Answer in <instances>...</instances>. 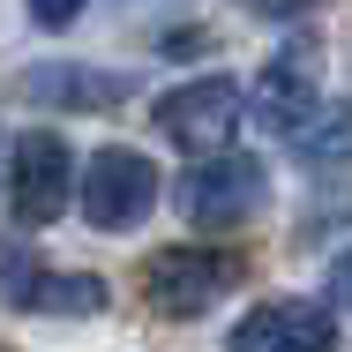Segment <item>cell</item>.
Masks as SVG:
<instances>
[{
    "instance_id": "1",
    "label": "cell",
    "mask_w": 352,
    "mask_h": 352,
    "mask_svg": "<svg viewBox=\"0 0 352 352\" xmlns=\"http://www.w3.org/2000/svg\"><path fill=\"white\" fill-rule=\"evenodd\" d=\"M263 195H270V173L225 142V150H203L195 173L180 180V217L195 232H240L248 217L263 210Z\"/></svg>"
},
{
    "instance_id": "2",
    "label": "cell",
    "mask_w": 352,
    "mask_h": 352,
    "mask_svg": "<svg viewBox=\"0 0 352 352\" xmlns=\"http://www.w3.org/2000/svg\"><path fill=\"white\" fill-rule=\"evenodd\" d=\"M82 217L98 225V232H135L142 217L157 210V165L128 150V142H105L90 165H82Z\"/></svg>"
},
{
    "instance_id": "3",
    "label": "cell",
    "mask_w": 352,
    "mask_h": 352,
    "mask_svg": "<svg viewBox=\"0 0 352 352\" xmlns=\"http://www.w3.org/2000/svg\"><path fill=\"white\" fill-rule=\"evenodd\" d=\"M75 195V150L53 128H30L15 135V157H8V203H15V225H53Z\"/></svg>"
},
{
    "instance_id": "4",
    "label": "cell",
    "mask_w": 352,
    "mask_h": 352,
    "mask_svg": "<svg viewBox=\"0 0 352 352\" xmlns=\"http://www.w3.org/2000/svg\"><path fill=\"white\" fill-rule=\"evenodd\" d=\"M157 128H165L173 150H188V157L225 150V142L240 135V90H232L225 75H195V82H180V90L157 98Z\"/></svg>"
},
{
    "instance_id": "5",
    "label": "cell",
    "mask_w": 352,
    "mask_h": 352,
    "mask_svg": "<svg viewBox=\"0 0 352 352\" xmlns=\"http://www.w3.org/2000/svg\"><path fill=\"white\" fill-rule=\"evenodd\" d=\"M225 285H240V263L217 255V248H165L142 263V292L157 315H203L210 300H225Z\"/></svg>"
},
{
    "instance_id": "6",
    "label": "cell",
    "mask_w": 352,
    "mask_h": 352,
    "mask_svg": "<svg viewBox=\"0 0 352 352\" xmlns=\"http://www.w3.org/2000/svg\"><path fill=\"white\" fill-rule=\"evenodd\" d=\"M232 345H248V352H263V345L330 352L338 345V315H330L322 300H270V307H255V315L232 330Z\"/></svg>"
},
{
    "instance_id": "7",
    "label": "cell",
    "mask_w": 352,
    "mask_h": 352,
    "mask_svg": "<svg viewBox=\"0 0 352 352\" xmlns=\"http://www.w3.org/2000/svg\"><path fill=\"white\" fill-rule=\"evenodd\" d=\"M307 105H315V45L300 38L292 53H278V60L263 68V82H255V120L285 135V128H292Z\"/></svg>"
},
{
    "instance_id": "8",
    "label": "cell",
    "mask_w": 352,
    "mask_h": 352,
    "mask_svg": "<svg viewBox=\"0 0 352 352\" xmlns=\"http://www.w3.org/2000/svg\"><path fill=\"white\" fill-rule=\"evenodd\" d=\"M15 90H23V98H45V105H68V113H82V105H120V98H128V75L75 68V60H45V68L23 75Z\"/></svg>"
},
{
    "instance_id": "9",
    "label": "cell",
    "mask_w": 352,
    "mask_h": 352,
    "mask_svg": "<svg viewBox=\"0 0 352 352\" xmlns=\"http://www.w3.org/2000/svg\"><path fill=\"white\" fill-rule=\"evenodd\" d=\"M285 142L300 150V157H315V165H345L352 157V105H307L292 128H285Z\"/></svg>"
},
{
    "instance_id": "10",
    "label": "cell",
    "mask_w": 352,
    "mask_h": 352,
    "mask_svg": "<svg viewBox=\"0 0 352 352\" xmlns=\"http://www.w3.org/2000/svg\"><path fill=\"white\" fill-rule=\"evenodd\" d=\"M30 315H90V307H105V278H82V270H38L30 285V300H23Z\"/></svg>"
},
{
    "instance_id": "11",
    "label": "cell",
    "mask_w": 352,
    "mask_h": 352,
    "mask_svg": "<svg viewBox=\"0 0 352 352\" xmlns=\"http://www.w3.org/2000/svg\"><path fill=\"white\" fill-rule=\"evenodd\" d=\"M38 270H45V263H38V255H30L23 240H0V292H8L15 307L30 300V285H38Z\"/></svg>"
},
{
    "instance_id": "12",
    "label": "cell",
    "mask_w": 352,
    "mask_h": 352,
    "mask_svg": "<svg viewBox=\"0 0 352 352\" xmlns=\"http://www.w3.org/2000/svg\"><path fill=\"white\" fill-rule=\"evenodd\" d=\"M75 15H82V0H30V23H45V30H68Z\"/></svg>"
},
{
    "instance_id": "13",
    "label": "cell",
    "mask_w": 352,
    "mask_h": 352,
    "mask_svg": "<svg viewBox=\"0 0 352 352\" xmlns=\"http://www.w3.org/2000/svg\"><path fill=\"white\" fill-rule=\"evenodd\" d=\"M330 300H338V307H352V248L338 255V270H330Z\"/></svg>"
},
{
    "instance_id": "14",
    "label": "cell",
    "mask_w": 352,
    "mask_h": 352,
    "mask_svg": "<svg viewBox=\"0 0 352 352\" xmlns=\"http://www.w3.org/2000/svg\"><path fill=\"white\" fill-rule=\"evenodd\" d=\"M263 15H300V0H255Z\"/></svg>"
}]
</instances>
